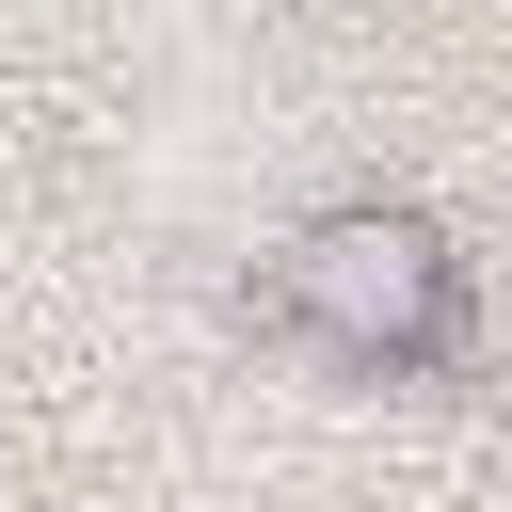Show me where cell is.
Instances as JSON below:
<instances>
[{"instance_id": "6da1fadb", "label": "cell", "mask_w": 512, "mask_h": 512, "mask_svg": "<svg viewBox=\"0 0 512 512\" xmlns=\"http://www.w3.org/2000/svg\"><path fill=\"white\" fill-rule=\"evenodd\" d=\"M256 304H272V336H304V352L352 368V384L464 368V336H480V272H464V240H448L432 208H400V192H336V208H304V224L256 256Z\"/></svg>"}]
</instances>
